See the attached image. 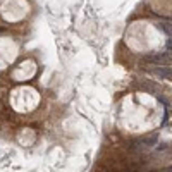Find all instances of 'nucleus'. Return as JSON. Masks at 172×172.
<instances>
[{"mask_svg":"<svg viewBox=\"0 0 172 172\" xmlns=\"http://www.w3.org/2000/svg\"><path fill=\"white\" fill-rule=\"evenodd\" d=\"M151 72L155 76H158V78H162V79H170L172 78V69L169 65H155L151 69Z\"/></svg>","mask_w":172,"mask_h":172,"instance_id":"1","label":"nucleus"},{"mask_svg":"<svg viewBox=\"0 0 172 172\" xmlns=\"http://www.w3.org/2000/svg\"><path fill=\"white\" fill-rule=\"evenodd\" d=\"M158 28H160V29L165 33V35H169V36L172 38V21H170V22H164V24L160 22V24H158Z\"/></svg>","mask_w":172,"mask_h":172,"instance_id":"2","label":"nucleus"},{"mask_svg":"<svg viewBox=\"0 0 172 172\" xmlns=\"http://www.w3.org/2000/svg\"><path fill=\"white\" fill-rule=\"evenodd\" d=\"M167 48H169V50H172V38L169 40V41H167Z\"/></svg>","mask_w":172,"mask_h":172,"instance_id":"3","label":"nucleus"}]
</instances>
